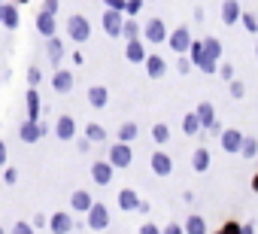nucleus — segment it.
I'll return each mask as SVG.
<instances>
[{"instance_id":"1","label":"nucleus","mask_w":258,"mask_h":234,"mask_svg":"<svg viewBox=\"0 0 258 234\" xmlns=\"http://www.w3.org/2000/svg\"><path fill=\"white\" fill-rule=\"evenodd\" d=\"M185 55H188V61H191L195 70H201V73H207V76H216L219 61H213V58L204 52V40H191V46H188Z\"/></svg>"},{"instance_id":"2","label":"nucleus","mask_w":258,"mask_h":234,"mask_svg":"<svg viewBox=\"0 0 258 234\" xmlns=\"http://www.w3.org/2000/svg\"><path fill=\"white\" fill-rule=\"evenodd\" d=\"M64 31H67V40H70V43H76V46H82V43L91 37V25H88V19H85L82 13H73V16H67V22H64Z\"/></svg>"},{"instance_id":"3","label":"nucleus","mask_w":258,"mask_h":234,"mask_svg":"<svg viewBox=\"0 0 258 234\" xmlns=\"http://www.w3.org/2000/svg\"><path fill=\"white\" fill-rule=\"evenodd\" d=\"M195 115H198L201 128H207L213 137H219V134H222V125H219V119H216V109H213V103H210V100H201V103H198V109H195Z\"/></svg>"},{"instance_id":"4","label":"nucleus","mask_w":258,"mask_h":234,"mask_svg":"<svg viewBox=\"0 0 258 234\" xmlns=\"http://www.w3.org/2000/svg\"><path fill=\"white\" fill-rule=\"evenodd\" d=\"M115 170H124V167H131V161H134V149H131V143H112L109 146V158H106Z\"/></svg>"},{"instance_id":"5","label":"nucleus","mask_w":258,"mask_h":234,"mask_svg":"<svg viewBox=\"0 0 258 234\" xmlns=\"http://www.w3.org/2000/svg\"><path fill=\"white\" fill-rule=\"evenodd\" d=\"M85 216H88V222H85V225H88L91 231H106V228H109V207H106V204L94 201V204L88 207V213H85Z\"/></svg>"},{"instance_id":"6","label":"nucleus","mask_w":258,"mask_h":234,"mask_svg":"<svg viewBox=\"0 0 258 234\" xmlns=\"http://www.w3.org/2000/svg\"><path fill=\"white\" fill-rule=\"evenodd\" d=\"M167 34H170V31H167V25H164L161 19H149V22L143 25V34H140V37H143L149 46H158V43H167Z\"/></svg>"},{"instance_id":"7","label":"nucleus","mask_w":258,"mask_h":234,"mask_svg":"<svg viewBox=\"0 0 258 234\" xmlns=\"http://www.w3.org/2000/svg\"><path fill=\"white\" fill-rule=\"evenodd\" d=\"M49 134V125L46 122H31V119H25L22 125H19V140L22 143H37V140H43Z\"/></svg>"},{"instance_id":"8","label":"nucleus","mask_w":258,"mask_h":234,"mask_svg":"<svg viewBox=\"0 0 258 234\" xmlns=\"http://www.w3.org/2000/svg\"><path fill=\"white\" fill-rule=\"evenodd\" d=\"M191 40H195V37H191V31H188L185 25H179V28H173V31L167 34V46H170L176 55H185L188 46H191Z\"/></svg>"},{"instance_id":"9","label":"nucleus","mask_w":258,"mask_h":234,"mask_svg":"<svg viewBox=\"0 0 258 234\" xmlns=\"http://www.w3.org/2000/svg\"><path fill=\"white\" fill-rule=\"evenodd\" d=\"M52 234H70L73 228H76V216L70 213V210H58V213H52V219H49V225H46Z\"/></svg>"},{"instance_id":"10","label":"nucleus","mask_w":258,"mask_h":234,"mask_svg":"<svg viewBox=\"0 0 258 234\" xmlns=\"http://www.w3.org/2000/svg\"><path fill=\"white\" fill-rule=\"evenodd\" d=\"M149 55V43L143 37H134V40H124V58L131 64H143Z\"/></svg>"},{"instance_id":"11","label":"nucleus","mask_w":258,"mask_h":234,"mask_svg":"<svg viewBox=\"0 0 258 234\" xmlns=\"http://www.w3.org/2000/svg\"><path fill=\"white\" fill-rule=\"evenodd\" d=\"M121 25H124V13L103 10V16H100V28H103L106 37H121Z\"/></svg>"},{"instance_id":"12","label":"nucleus","mask_w":258,"mask_h":234,"mask_svg":"<svg viewBox=\"0 0 258 234\" xmlns=\"http://www.w3.org/2000/svg\"><path fill=\"white\" fill-rule=\"evenodd\" d=\"M149 167H152L155 177H170V173H173V158H170L164 149H155V152L149 155Z\"/></svg>"},{"instance_id":"13","label":"nucleus","mask_w":258,"mask_h":234,"mask_svg":"<svg viewBox=\"0 0 258 234\" xmlns=\"http://www.w3.org/2000/svg\"><path fill=\"white\" fill-rule=\"evenodd\" d=\"M219 140H222V152H240V146H243V131H237V128H222V134H219Z\"/></svg>"},{"instance_id":"14","label":"nucleus","mask_w":258,"mask_h":234,"mask_svg":"<svg viewBox=\"0 0 258 234\" xmlns=\"http://www.w3.org/2000/svg\"><path fill=\"white\" fill-rule=\"evenodd\" d=\"M55 137L58 140H76V119L73 115H58L55 119Z\"/></svg>"},{"instance_id":"15","label":"nucleus","mask_w":258,"mask_h":234,"mask_svg":"<svg viewBox=\"0 0 258 234\" xmlns=\"http://www.w3.org/2000/svg\"><path fill=\"white\" fill-rule=\"evenodd\" d=\"M112 177H115V167H112L109 161H94V164H91V180H94V186H109Z\"/></svg>"},{"instance_id":"16","label":"nucleus","mask_w":258,"mask_h":234,"mask_svg":"<svg viewBox=\"0 0 258 234\" xmlns=\"http://www.w3.org/2000/svg\"><path fill=\"white\" fill-rule=\"evenodd\" d=\"M115 204H118V210H121V213H137L140 195H137L134 189H118V195H115Z\"/></svg>"},{"instance_id":"17","label":"nucleus","mask_w":258,"mask_h":234,"mask_svg":"<svg viewBox=\"0 0 258 234\" xmlns=\"http://www.w3.org/2000/svg\"><path fill=\"white\" fill-rule=\"evenodd\" d=\"M73 85H76V76H73L70 70H55V73H52V88H55L58 94H70Z\"/></svg>"},{"instance_id":"18","label":"nucleus","mask_w":258,"mask_h":234,"mask_svg":"<svg viewBox=\"0 0 258 234\" xmlns=\"http://www.w3.org/2000/svg\"><path fill=\"white\" fill-rule=\"evenodd\" d=\"M37 31L49 40V37H55L58 34V19L52 16V13H46V10H40L37 13Z\"/></svg>"},{"instance_id":"19","label":"nucleus","mask_w":258,"mask_h":234,"mask_svg":"<svg viewBox=\"0 0 258 234\" xmlns=\"http://www.w3.org/2000/svg\"><path fill=\"white\" fill-rule=\"evenodd\" d=\"M143 67H146V73H149V79H161V76L167 73V61H164L161 55H155V52H149V55H146V61H143Z\"/></svg>"},{"instance_id":"20","label":"nucleus","mask_w":258,"mask_h":234,"mask_svg":"<svg viewBox=\"0 0 258 234\" xmlns=\"http://www.w3.org/2000/svg\"><path fill=\"white\" fill-rule=\"evenodd\" d=\"M19 22H22L19 7H16V4H7V0H4V10H0V25H4L7 31H16Z\"/></svg>"},{"instance_id":"21","label":"nucleus","mask_w":258,"mask_h":234,"mask_svg":"<svg viewBox=\"0 0 258 234\" xmlns=\"http://www.w3.org/2000/svg\"><path fill=\"white\" fill-rule=\"evenodd\" d=\"M94 204V198L85 192V189H76L73 195H70V213L76 216V213H88V207Z\"/></svg>"},{"instance_id":"22","label":"nucleus","mask_w":258,"mask_h":234,"mask_svg":"<svg viewBox=\"0 0 258 234\" xmlns=\"http://www.w3.org/2000/svg\"><path fill=\"white\" fill-rule=\"evenodd\" d=\"M46 55H49L52 64H61V58H64V40H61L58 34L46 40Z\"/></svg>"},{"instance_id":"23","label":"nucleus","mask_w":258,"mask_h":234,"mask_svg":"<svg viewBox=\"0 0 258 234\" xmlns=\"http://www.w3.org/2000/svg\"><path fill=\"white\" fill-rule=\"evenodd\" d=\"M191 167H195V173H207L210 170V149L207 146H198L191 152Z\"/></svg>"},{"instance_id":"24","label":"nucleus","mask_w":258,"mask_h":234,"mask_svg":"<svg viewBox=\"0 0 258 234\" xmlns=\"http://www.w3.org/2000/svg\"><path fill=\"white\" fill-rule=\"evenodd\" d=\"M25 103H28V119L31 122H40V91L37 88H28L25 91Z\"/></svg>"},{"instance_id":"25","label":"nucleus","mask_w":258,"mask_h":234,"mask_svg":"<svg viewBox=\"0 0 258 234\" xmlns=\"http://www.w3.org/2000/svg\"><path fill=\"white\" fill-rule=\"evenodd\" d=\"M88 103H91L94 109H103V106L109 103V91H106L103 85H91V88H88Z\"/></svg>"},{"instance_id":"26","label":"nucleus","mask_w":258,"mask_h":234,"mask_svg":"<svg viewBox=\"0 0 258 234\" xmlns=\"http://www.w3.org/2000/svg\"><path fill=\"white\" fill-rule=\"evenodd\" d=\"M240 4H237V0H225V4H222V22L225 25H237L240 22Z\"/></svg>"},{"instance_id":"27","label":"nucleus","mask_w":258,"mask_h":234,"mask_svg":"<svg viewBox=\"0 0 258 234\" xmlns=\"http://www.w3.org/2000/svg\"><path fill=\"white\" fill-rule=\"evenodd\" d=\"M182 231H185V234H207V222H204V216H201V213H191V216L182 222Z\"/></svg>"},{"instance_id":"28","label":"nucleus","mask_w":258,"mask_h":234,"mask_svg":"<svg viewBox=\"0 0 258 234\" xmlns=\"http://www.w3.org/2000/svg\"><path fill=\"white\" fill-rule=\"evenodd\" d=\"M82 137H88L91 143H103V140H106V128L97 125V122H85V134H82Z\"/></svg>"},{"instance_id":"29","label":"nucleus","mask_w":258,"mask_h":234,"mask_svg":"<svg viewBox=\"0 0 258 234\" xmlns=\"http://www.w3.org/2000/svg\"><path fill=\"white\" fill-rule=\"evenodd\" d=\"M137 134H140V128H137L134 122L118 125V143H134V140H137Z\"/></svg>"},{"instance_id":"30","label":"nucleus","mask_w":258,"mask_h":234,"mask_svg":"<svg viewBox=\"0 0 258 234\" xmlns=\"http://www.w3.org/2000/svg\"><path fill=\"white\" fill-rule=\"evenodd\" d=\"M140 34H143V25H137V19H127V16H124L121 37H124V40H134V37H140Z\"/></svg>"},{"instance_id":"31","label":"nucleus","mask_w":258,"mask_h":234,"mask_svg":"<svg viewBox=\"0 0 258 234\" xmlns=\"http://www.w3.org/2000/svg\"><path fill=\"white\" fill-rule=\"evenodd\" d=\"M182 131H185V134H188V137H195V134H198V131H201V122H198V115H195V109H191V112H185V115H182Z\"/></svg>"},{"instance_id":"32","label":"nucleus","mask_w":258,"mask_h":234,"mask_svg":"<svg viewBox=\"0 0 258 234\" xmlns=\"http://www.w3.org/2000/svg\"><path fill=\"white\" fill-rule=\"evenodd\" d=\"M204 52H207L213 61H222V43H219L216 37H207V40H204Z\"/></svg>"},{"instance_id":"33","label":"nucleus","mask_w":258,"mask_h":234,"mask_svg":"<svg viewBox=\"0 0 258 234\" xmlns=\"http://www.w3.org/2000/svg\"><path fill=\"white\" fill-rule=\"evenodd\" d=\"M240 155H243V158H258V140L243 134V146H240Z\"/></svg>"},{"instance_id":"34","label":"nucleus","mask_w":258,"mask_h":234,"mask_svg":"<svg viewBox=\"0 0 258 234\" xmlns=\"http://www.w3.org/2000/svg\"><path fill=\"white\" fill-rule=\"evenodd\" d=\"M240 25L246 28V34H258V16L255 13H240Z\"/></svg>"},{"instance_id":"35","label":"nucleus","mask_w":258,"mask_h":234,"mask_svg":"<svg viewBox=\"0 0 258 234\" xmlns=\"http://www.w3.org/2000/svg\"><path fill=\"white\" fill-rule=\"evenodd\" d=\"M143 4H146V0H124V16L127 19H137L143 13Z\"/></svg>"},{"instance_id":"36","label":"nucleus","mask_w":258,"mask_h":234,"mask_svg":"<svg viewBox=\"0 0 258 234\" xmlns=\"http://www.w3.org/2000/svg\"><path fill=\"white\" fill-rule=\"evenodd\" d=\"M152 140H155V143H167V140H170V128H167L164 122L152 125Z\"/></svg>"},{"instance_id":"37","label":"nucleus","mask_w":258,"mask_h":234,"mask_svg":"<svg viewBox=\"0 0 258 234\" xmlns=\"http://www.w3.org/2000/svg\"><path fill=\"white\" fill-rule=\"evenodd\" d=\"M10 234H37V231H34V225H31L28 219H19V222L10 228Z\"/></svg>"},{"instance_id":"38","label":"nucleus","mask_w":258,"mask_h":234,"mask_svg":"<svg viewBox=\"0 0 258 234\" xmlns=\"http://www.w3.org/2000/svg\"><path fill=\"white\" fill-rule=\"evenodd\" d=\"M216 73H219L225 82H231V79H234V64H231V61H222V64L216 67Z\"/></svg>"},{"instance_id":"39","label":"nucleus","mask_w":258,"mask_h":234,"mask_svg":"<svg viewBox=\"0 0 258 234\" xmlns=\"http://www.w3.org/2000/svg\"><path fill=\"white\" fill-rule=\"evenodd\" d=\"M191 70H195V67H191L188 55H179V58H176V73H179V76H185V73H191Z\"/></svg>"},{"instance_id":"40","label":"nucleus","mask_w":258,"mask_h":234,"mask_svg":"<svg viewBox=\"0 0 258 234\" xmlns=\"http://www.w3.org/2000/svg\"><path fill=\"white\" fill-rule=\"evenodd\" d=\"M43 82V73H40V67H28V88H37Z\"/></svg>"},{"instance_id":"41","label":"nucleus","mask_w":258,"mask_h":234,"mask_svg":"<svg viewBox=\"0 0 258 234\" xmlns=\"http://www.w3.org/2000/svg\"><path fill=\"white\" fill-rule=\"evenodd\" d=\"M228 85H231V97H237V100H240V97H246V82H240V79H231Z\"/></svg>"},{"instance_id":"42","label":"nucleus","mask_w":258,"mask_h":234,"mask_svg":"<svg viewBox=\"0 0 258 234\" xmlns=\"http://www.w3.org/2000/svg\"><path fill=\"white\" fill-rule=\"evenodd\" d=\"M216 234H240V222H237V219H228Z\"/></svg>"},{"instance_id":"43","label":"nucleus","mask_w":258,"mask_h":234,"mask_svg":"<svg viewBox=\"0 0 258 234\" xmlns=\"http://www.w3.org/2000/svg\"><path fill=\"white\" fill-rule=\"evenodd\" d=\"M4 183H7V186H16V183H19V170L7 164V167H4Z\"/></svg>"},{"instance_id":"44","label":"nucleus","mask_w":258,"mask_h":234,"mask_svg":"<svg viewBox=\"0 0 258 234\" xmlns=\"http://www.w3.org/2000/svg\"><path fill=\"white\" fill-rule=\"evenodd\" d=\"M31 225H34V231H40V228H46V225H49V219H46L43 213H34V219H31Z\"/></svg>"},{"instance_id":"45","label":"nucleus","mask_w":258,"mask_h":234,"mask_svg":"<svg viewBox=\"0 0 258 234\" xmlns=\"http://www.w3.org/2000/svg\"><path fill=\"white\" fill-rule=\"evenodd\" d=\"M137 234H161V228H158V225H155V222H143V225H140V231H137Z\"/></svg>"},{"instance_id":"46","label":"nucleus","mask_w":258,"mask_h":234,"mask_svg":"<svg viewBox=\"0 0 258 234\" xmlns=\"http://www.w3.org/2000/svg\"><path fill=\"white\" fill-rule=\"evenodd\" d=\"M58 7H61V0H43V10L52 16H58Z\"/></svg>"},{"instance_id":"47","label":"nucleus","mask_w":258,"mask_h":234,"mask_svg":"<svg viewBox=\"0 0 258 234\" xmlns=\"http://www.w3.org/2000/svg\"><path fill=\"white\" fill-rule=\"evenodd\" d=\"M161 234H185V231H182V225H179V222H170V225H164V228H161Z\"/></svg>"},{"instance_id":"48","label":"nucleus","mask_w":258,"mask_h":234,"mask_svg":"<svg viewBox=\"0 0 258 234\" xmlns=\"http://www.w3.org/2000/svg\"><path fill=\"white\" fill-rule=\"evenodd\" d=\"M106 10H115V13H124V0H103Z\"/></svg>"},{"instance_id":"49","label":"nucleus","mask_w":258,"mask_h":234,"mask_svg":"<svg viewBox=\"0 0 258 234\" xmlns=\"http://www.w3.org/2000/svg\"><path fill=\"white\" fill-rule=\"evenodd\" d=\"M76 149H79V152H88V149H91V140H88V137H76Z\"/></svg>"},{"instance_id":"50","label":"nucleus","mask_w":258,"mask_h":234,"mask_svg":"<svg viewBox=\"0 0 258 234\" xmlns=\"http://www.w3.org/2000/svg\"><path fill=\"white\" fill-rule=\"evenodd\" d=\"M70 61H73V67H82L85 64V55L82 52H70Z\"/></svg>"},{"instance_id":"51","label":"nucleus","mask_w":258,"mask_h":234,"mask_svg":"<svg viewBox=\"0 0 258 234\" xmlns=\"http://www.w3.org/2000/svg\"><path fill=\"white\" fill-rule=\"evenodd\" d=\"M0 167H7V143L0 140Z\"/></svg>"},{"instance_id":"52","label":"nucleus","mask_w":258,"mask_h":234,"mask_svg":"<svg viewBox=\"0 0 258 234\" xmlns=\"http://www.w3.org/2000/svg\"><path fill=\"white\" fill-rule=\"evenodd\" d=\"M137 213H143V216H149V201H143V198H140V204H137Z\"/></svg>"},{"instance_id":"53","label":"nucleus","mask_w":258,"mask_h":234,"mask_svg":"<svg viewBox=\"0 0 258 234\" xmlns=\"http://www.w3.org/2000/svg\"><path fill=\"white\" fill-rule=\"evenodd\" d=\"M240 234H255V225L252 222H246V225L240 222Z\"/></svg>"},{"instance_id":"54","label":"nucleus","mask_w":258,"mask_h":234,"mask_svg":"<svg viewBox=\"0 0 258 234\" xmlns=\"http://www.w3.org/2000/svg\"><path fill=\"white\" fill-rule=\"evenodd\" d=\"M252 192H258V173L252 177Z\"/></svg>"},{"instance_id":"55","label":"nucleus","mask_w":258,"mask_h":234,"mask_svg":"<svg viewBox=\"0 0 258 234\" xmlns=\"http://www.w3.org/2000/svg\"><path fill=\"white\" fill-rule=\"evenodd\" d=\"M16 4H28V0H16Z\"/></svg>"},{"instance_id":"56","label":"nucleus","mask_w":258,"mask_h":234,"mask_svg":"<svg viewBox=\"0 0 258 234\" xmlns=\"http://www.w3.org/2000/svg\"><path fill=\"white\" fill-rule=\"evenodd\" d=\"M0 234H7V231H4V225H0Z\"/></svg>"},{"instance_id":"57","label":"nucleus","mask_w":258,"mask_h":234,"mask_svg":"<svg viewBox=\"0 0 258 234\" xmlns=\"http://www.w3.org/2000/svg\"><path fill=\"white\" fill-rule=\"evenodd\" d=\"M255 58H258V46H255Z\"/></svg>"},{"instance_id":"58","label":"nucleus","mask_w":258,"mask_h":234,"mask_svg":"<svg viewBox=\"0 0 258 234\" xmlns=\"http://www.w3.org/2000/svg\"><path fill=\"white\" fill-rule=\"evenodd\" d=\"M0 10H4V0H0Z\"/></svg>"},{"instance_id":"59","label":"nucleus","mask_w":258,"mask_h":234,"mask_svg":"<svg viewBox=\"0 0 258 234\" xmlns=\"http://www.w3.org/2000/svg\"><path fill=\"white\" fill-rule=\"evenodd\" d=\"M146 4H152V0H146Z\"/></svg>"}]
</instances>
